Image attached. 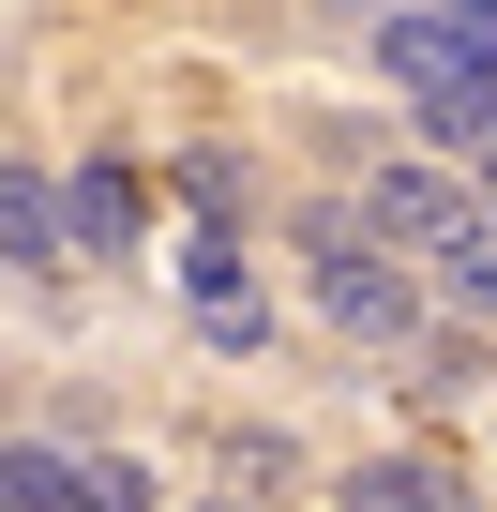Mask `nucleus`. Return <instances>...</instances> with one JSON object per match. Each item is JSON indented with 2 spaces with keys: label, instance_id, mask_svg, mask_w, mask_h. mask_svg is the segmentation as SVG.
<instances>
[{
  "label": "nucleus",
  "instance_id": "1",
  "mask_svg": "<svg viewBox=\"0 0 497 512\" xmlns=\"http://www.w3.org/2000/svg\"><path fill=\"white\" fill-rule=\"evenodd\" d=\"M362 226L422 272V302L437 317H467V332H497V196L482 181H452V166H362Z\"/></svg>",
  "mask_w": 497,
  "mask_h": 512
},
{
  "label": "nucleus",
  "instance_id": "2",
  "mask_svg": "<svg viewBox=\"0 0 497 512\" xmlns=\"http://www.w3.org/2000/svg\"><path fill=\"white\" fill-rule=\"evenodd\" d=\"M302 302H317L347 347H377V362H392V347L437 317V302H422V272H407V256L362 226V196H347V211H332V196L302 211Z\"/></svg>",
  "mask_w": 497,
  "mask_h": 512
},
{
  "label": "nucleus",
  "instance_id": "3",
  "mask_svg": "<svg viewBox=\"0 0 497 512\" xmlns=\"http://www.w3.org/2000/svg\"><path fill=\"white\" fill-rule=\"evenodd\" d=\"M166 287L196 302L211 347H272V302H257V272H241V226H181V272Z\"/></svg>",
  "mask_w": 497,
  "mask_h": 512
},
{
  "label": "nucleus",
  "instance_id": "4",
  "mask_svg": "<svg viewBox=\"0 0 497 512\" xmlns=\"http://www.w3.org/2000/svg\"><path fill=\"white\" fill-rule=\"evenodd\" d=\"M0 256L46 272V287H61V256H76V241H61V181H46L31 151H0Z\"/></svg>",
  "mask_w": 497,
  "mask_h": 512
},
{
  "label": "nucleus",
  "instance_id": "5",
  "mask_svg": "<svg viewBox=\"0 0 497 512\" xmlns=\"http://www.w3.org/2000/svg\"><path fill=\"white\" fill-rule=\"evenodd\" d=\"M347 512H467V467L422 437V452H377V467H347Z\"/></svg>",
  "mask_w": 497,
  "mask_h": 512
},
{
  "label": "nucleus",
  "instance_id": "6",
  "mask_svg": "<svg viewBox=\"0 0 497 512\" xmlns=\"http://www.w3.org/2000/svg\"><path fill=\"white\" fill-rule=\"evenodd\" d=\"M0 512H91V437H16L0 452Z\"/></svg>",
  "mask_w": 497,
  "mask_h": 512
},
{
  "label": "nucleus",
  "instance_id": "7",
  "mask_svg": "<svg viewBox=\"0 0 497 512\" xmlns=\"http://www.w3.org/2000/svg\"><path fill=\"white\" fill-rule=\"evenodd\" d=\"M61 241L76 256H136V181L121 166H61Z\"/></svg>",
  "mask_w": 497,
  "mask_h": 512
},
{
  "label": "nucleus",
  "instance_id": "8",
  "mask_svg": "<svg viewBox=\"0 0 497 512\" xmlns=\"http://www.w3.org/2000/svg\"><path fill=\"white\" fill-rule=\"evenodd\" d=\"M181 196H196V226H241V211H257V166H241V151H181Z\"/></svg>",
  "mask_w": 497,
  "mask_h": 512
},
{
  "label": "nucleus",
  "instance_id": "9",
  "mask_svg": "<svg viewBox=\"0 0 497 512\" xmlns=\"http://www.w3.org/2000/svg\"><path fill=\"white\" fill-rule=\"evenodd\" d=\"M422 16H437V31H452V46H467V61L497 76V0H422Z\"/></svg>",
  "mask_w": 497,
  "mask_h": 512
},
{
  "label": "nucleus",
  "instance_id": "10",
  "mask_svg": "<svg viewBox=\"0 0 497 512\" xmlns=\"http://www.w3.org/2000/svg\"><path fill=\"white\" fill-rule=\"evenodd\" d=\"M482 196H497V151H482Z\"/></svg>",
  "mask_w": 497,
  "mask_h": 512
}]
</instances>
